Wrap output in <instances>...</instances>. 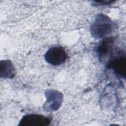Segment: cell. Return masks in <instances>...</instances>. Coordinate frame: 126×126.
I'll return each mask as SVG.
<instances>
[{"label":"cell","instance_id":"obj_2","mask_svg":"<svg viewBox=\"0 0 126 126\" xmlns=\"http://www.w3.org/2000/svg\"><path fill=\"white\" fill-rule=\"evenodd\" d=\"M44 59L49 64L58 66L63 63L67 59V54L63 47L56 46L50 48L44 55Z\"/></svg>","mask_w":126,"mask_h":126},{"label":"cell","instance_id":"obj_4","mask_svg":"<svg viewBox=\"0 0 126 126\" xmlns=\"http://www.w3.org/2000/svg\"><path fill=\"white\" fill-rule=\"evenodd\" d=\"M47 101L43 105V109L47 111H56L61 106L63 102V94L56 90L46 91Z\"/></svg>","mask_w":126,"mask_h":126},{"label":"cell","instance_id":"obj_6","mask_svg":"<svg viewBox=\"0 0 126 126\" xmlns=\"http://www.w3.org/2000/svg\"><path fill=\"white\" fill-rule=\"evenodd\" d=\"M114 39L110 37L104 38L97 47V52L100 60L103 61L113 50Z\"/></svg>","mask_w":126,"mask_h":126},{"label":"cell","instance_id":"obj_7","mask_svg":"<svg viewBox=\"0 0 126 126\" xmlns=\"http://www.w3.org/2000/svg\"><path fill=\"white\" fill-rule=\"evenodd\" d=\"M15 75V68L9 60L0 62V77L4 78H12Z\"/></svg>","mask_w":126,"mask_h":126},{"label":"cell","instance_id":"obj_1","mask_svg":"<svg viewBox=\"0 0 126 126\" xmlns=\"http://www.w3.org/2000/svg\"><path fill=\"white\" fill-rule=\"evenodd\" d=\"M114 23L107 15L99 14L96 16L91 26V32L96 39L106 38L114 30Z\"/></svg>","mask_w":126,"mask_h":126},{"label":"cell","instance_id":"obj_3","mask_svg":"<svg viewBox=\"0 0 126 126\" xmlns=\"http://www.w3.org/2000/svg\"><path fill=\"white\" fill-rule=\"evenodd\" d=\"M50 117L38 114H29L24 115L19 121V126H47L50 125Z\"/></svg>","mask_w":126,"mask_h":126},{"label":"cell","instance_id":"obj_5","mask_svg":"<svg viewBox=\"0 0 126 126\" xmlns=\"http://www.w3.org/2000/svg\"><path fill=\"white\" fill-rule=\"evenodd\" d=\"M107 66L118 76L125 78L126 74V58L125 54L119 53L111 59Z\"/></svg>","mask_w":126,"mask_h":126}]
</instances>
